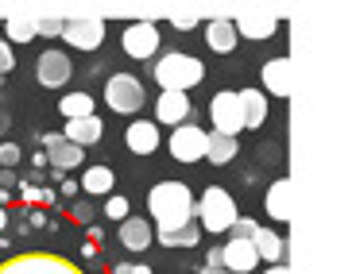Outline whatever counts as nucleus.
Here are the masks:
<instances>
[{"instance_id": "obj_23", "label": "nucleus", "mask_w": 356, "mask_h": 274, "mask_svg": "<svg viewBox=\"0 0 356 274\" xmlns=\"http://www.w3.org/2000/svg\"><path fill=\"white\" fill-rule=\"evenodd\" d=\"M275 27H279V19L275 16H241L236 19V31H241L244 39H271L275 35Z\"/></svg>"}, {"instance_id": "obj_21", "label": "nucleus", "mask_w": 356, "mask_h": 274, "mask_svg": "<svg viewBox=\"0 0 356 274\" xmlns=\"http://www.w3.org/2000/svg\"><path fill=\"white\" fill-rule=\"evenodd\" d=\"M113 186H116V174L108 166H89L86 174H81V194H89V197L113 194Z\"/></svg>"}, {"instance_id": "obj_9", "label": "nucleus", "mask_w": 356, "mask_h": 274, "mask_svg": "<svg viewBox=\"0 0 356 274\" xmlns=\"http://www.w3.org/2000/svg\"><path fill=\"white\" fill-rule=\"evenodd\" d=\"M63 39L78 51H97L101 39H105V24L97 16H81V19H66V31Z\"/></svg>"}, {"instance_id": "obj_36", "label": "nucleus", "mask_w": 356, "mask_h": 274, "mask_svg": "<svg viewBox=\"0 0 356 274\" xmlns=\"http://www.w3.org/2000/svg\"><path fill=\"white\" fill-rule=\"evenodd\" d=\"M205 266H225V248H209V251H205Z\"/></svg>"}, {"instance_id": "obj_26", "label": "nucleus", "mask_w": 356, "mask_h": 274, "mask_svg": "<svg viewBox=\"0 0 356 274\" xmlns=\"http://www.w3.org/2000/svg\"><path fill=\"white\" fill-rule=\"evenodd\" d=\"M58 108H63L66 120H81V116H93V97L89 93H70V97L58 101Z\"/></svg>"}, {"instance_id": "obj_43", "label": "nucleus", "mask_w": 356, "mask_h": 274, "mask_svg": "<svg viewBox=\"0 0 356 274\" xmlns=\"http://www.w3.org/2000/svg\"><path fill=\"white\" fill-rule=\"evenodd\" d=\"M0 27H4V19H0Z\"/></svg>"}, {"instance_id": "obj_31", "label": "nucleus", "mask_w": 356, "mask_h": 274, "mask_svg": "<svg viewBox=\"0 0 356 274\" xmlns=\"http://www.w3.org/2000/svg\"><path fill=\"white\" fill-rule=\"evenodd\" d=\"M66 31V19H39V35H58L63 39Z\"/></svg>"}, {"instance_id": "obj_39", "label": "nucleus", "mask_w": 356, "mask_h": 274, "mask_svg": "<svg viewBox=\"0 0 356 274\" xmlns=\"http://www.w3.org/2000/svg\"><path fill=\"white\" fill-rule=\"evenodd\" d=\"M202 274H232L229 266H202Z\"/></svg>"}, {"instance_id": "obj_35", "label": "nucleus", "mask_w": 356, "mask_h": 274, "mask_svg": "<svg viewBox=\"0 0 356 274\" xmlns=\"http://www.w3.org/2000/svg\"><path fill=\"white\" fill-rule=\"evenodd\" d=\"M8 70H12V46L4 43V39H0V78H4Z\"/></svg>"}, {"instance_id": "obj_10", "label": "nucleus", "mask_w": 356, "mask_h": 274, "mask_svg": "<svg viewBox=\"0 0 356 274\" xmlns=\"http://www.w3.org/2000/svg\"><path fill=\"white\" fill-rule=\"evenodd\" d=\"M70 74H74V66H70V58H66L63 51H43L35 58V78H39V85H47V89L66 85Z\"/></svg>"}, {"instance_id": "obj_15", "label": "nucleus", "mask_w": 356, "mask_h": 274, "mask_svg": "<svg viewBox=\"0 0 356 274\" xmlns=\"http://www.w3.org/2000/svg\"><path fill=\"white\" fill-rule=\"evenodd\" d=\"M124 143L128 151H136V155H152V151H159V124L155 120H136V124L124 128Z\"/></svg>"}, {"instance_id": "obj_2", "label": "nucleus", "mask_w": 356, "mask_h": 274, "mask_svg": "<svg viewBox=\"0 0 356 274\" xmlns=\"http://www.w3.org/2000/svg\"><path fill=\"white\" fill-rule=\"evenodd\" d=\"M152 74H155V81L163 85V93H186V89L202 85L205 66L197 62V58H190V54H182V51H170V54H163L159 62H155Z\"/></svg>"}, {"instance_id": "obj_5", "label": "nucleus", "mask_w": 356, "mask_h": 274, "mask_svg": "<svg viewBox=\"0 0 356 274\" xmlns=\"http://www.w3.org/2000/svg\"><path fill=\"white\" fill-rule=\"evenodd\" d=\"M143 101H147L143 85L136 78H128V74H113V78L105 81V105L113 108V112L132 116V112H140V108H143Z\"/></svg>"}, {"instance_id": "obj_14", "label": "nucleus", "mask_w": 356, "mask_h": 274, "mask_svg": "<svg viewBox=\"0 0 356 274\" xmlns=\"http://www.w3.org/2000/svg\"><path fill=\"white\" fill-rule=\"evenodd\" d=\"M205 43L213 46L217 54H232V51H236V43H241L236 19H225V16L209 19V24H205Z\"/></svg>"}, {"instance_id": "obj_12", "label": "nucleus", "mask_w": 356, "mask_h": 274, "mask_svg": "<svg viewBox=\"0 0 356 274\" xmlns=\"http://www.w3.org/2000/svg\"><path fill=\"white\" fill-rule=\"evenodd\" d=\"M264 89L271 97H291L294 93V62L291 58H271V62H264Z\"/></svg>"}, {"instance_id": "obj_40", "label": "nucleus", "mask_w": 356, "mask_h": 274, "mask_svg": "<svg viewBox=\"0 0 356 274\" xmlns=\"http://www.w3.org/2000/svg\"><path fill=\"white\" fill-rule=\"evenodd\" d=\"M8 124H12V120H8V112H4V108H0V135L8 132Z\"/></svg>"}, {"instance_id": "obj_28", "label": "nucleus", "mask_w": 356, "mask_h": 274, "mask_svg": "<svg viewBox=\"0 0 356 274\" xmlns=\"http://www.w3.org/2000/svg\"><path fill=\"white\" fill-rule=\"evenodd\" d=\"M105 216L108 221H128L132 216V209H128V197H105Z\"/></svg>"}, {"instance_id": "obj_13", "label": "nucleus", "mask_w": 356, "mask_h": 274, "mask_svg": "<svg viewBox=\"0 0 356 274\" xmlns=\"http://www.w3.org/2000/svg\"><path fill=\"white\" fill-rule=\"evenodd\" d=\"M190 112H194V105H190L186 93H159V101H155V120L159 124L182 128L190 120Z\"/></svg>"}, {"instance_id": "obj_42", "label": "nucleus", "mask_w": 356, "mask_h": 274, "mask_svg": "<svg viewBox=\"0 0 356 274\" xmlns=\"http://www.w3.org/2000/svg\"><path fill=\"white\" fill-rule=\"evenodd\" d=\"M4 224H8V212H4V209H0V228H4Z\"/></svg>"}, {"instance_id": "obj_29", "label": "nucleus", "mask_w": 356, "mask_h": 274, "mask_svg": "<svg viewBox=\"0 0 356 274\" xmlns=\"http://www.w3.org/2000/svg\"><path fill=\"white\" fill-rule=\"evenodd\" d=\"M256 228H259L256 221H248V216H241V221L232 224V239H252V236H256Z\"/></svg>"}, {"instance_id": "obj_22", "label": "nucleus", "mask_w": 356, "mask_h": 274, "mask_svg": "<svg viewBox=\"0 0 356 274\" xmlns=\"http://www.w3.org/2000/svg\"><path fill=\"white\" fill-rule=\"evenodd\" d=\"M241 155V143L232 139V135H221V132H209V155L205 159L213 162V166H229L232 159Z\"/></svg>"}, {"instance_id": "obj_30", "label": "nucleus", "mask_w": 356, "mask_h": 274, "mask_svg": "<svg viewBox=\"0 0 356 274\" xmlns=\"http://www.w3.org/2000/svg\"><path fill=\"white\" fill-rule=\"evenodd\" d=\"M19 159H24V151H19L16 143H0V162H4V166H8V170L16 166Z\"/></svg>"}, {"instance_id": "obj_38", "label": "nucleus", "mask_w": 356, "mask_h": 274, "mask_svg": "<svg viewBox=\"0 0 356 274\" xmlns=\"http://www.w3.org/2000/svg\"><path fill=\"white\" fill-rule=\"evenodd\" d=\"M12 182H16V174H12V170H4V174H0V189H8Z\"/></svg>"}, {"instance_id": "obj_25", "label": "nucleus", "mask_w": 356, "mask_h": 274, "mask_svg": "<svg viewBox=\"0 0 356 274\" xmlns=\"http://www.w3.org/2000/svg\"><path fill=\"white\" fill-rule=\"evenodd\" d=\"M197 236H202L197 224H186V228H175V232L159 228V243H163V248H194Z\"/></svg>"}, {"instance_id": "obj_41", "label": "nucleus", "mask_w": 356, "mask_h": 274, "mask_svg": "<svg viewBox=\"0 0 356 274\" xmlns=\"http://www.w3.org/2000/svg\"><path fill=\"white\" fill-rule=\"evenodd\" d=\"M264 274H291V271H286L283 263H275V266H271V271H264Z\"/></svg>"}, {"instance_id": "obj_17", "label": "nucleus", "mask_w": 356, "mask_h": 274, "mask_svg": "<svg viewBox=\"0 0 356 274\" xmlns=\"http://www.w3.org/2000/svg\"><path fill=\"white\" fill-rule=\"evenodd\" d=\"M291 182H286V178H279L275 186L267 189V197H264V209H267V216H271V221H291L294 216V194H291Z\"/></svg>"}, {"instance_id": "obj_19", "label": "nucleus", "mask_w": 356, "mask_h": 274, "mask_svg": "<svg viewBox=\"0 0 356 274\" xmlns=\"http://www.w3.org/2000/svg\"><path fill=\"white\" fill-rule=\"evenodd\" d=\"M101 120L97 116H81V120H66V139L78 143V147H93V143L101 139Z\"/></svg>"}, {"instance_id": "obj_11", "label": "nucleus", "mask_w": 356, "mask_h": 274, "mask_svg": "<svg viewBox=\"0 0 356 274\" xmlns=\"http://www.w3.org/2000/svg\"><path fill=\"white\" fill-rule=\"evenodd\" d=\"M43 147H47V162H51L54 170H74L78 162H86V147H78V143H70L66 135H43Z\"/></svg>"}, {"instance_id": "obj_6", "label": "nucleus", "mask_w": 356, "mask_h": 274, "mask_svg": "<svg viewBox=\"0 0 356 274\" xmlns=\"http://www.w3.org/2000/svg\"><path fill=\"white\" fill-rule=\"evenodd\" d=\"M209 120H213V132L236 139V132H244V101H241V93L221 89V93L213 97V105H209Z\"/></svg>"}, {"instance_id": "obj_8", "label": "nucleus", "mask_w": 356, "mask_h": 274, "mask_svg": "<svg viewBox=\"0 0 356 274\" xmlns=\"http://www.w3.org/2000/svg\"><path fill=\"white\" fill-rule=\"evenodd\" d=\"M159 51V27L152 24V19H140V24H128L124 27V54H132V58H152V54Z\"/></svg>"}, {"instance_id": "obj_32", "label": "nucleus", "mask_w": 356, "mask_h": 274, "mask_svg": "<svg viewBox=\"0 0 356 274\" xmlns=\"http://www.w3.org/2000/svg\"><path fill=\"white\" fill-rule=\"evenodd\" d=\"M24 197H27V201H39V205H51L54 201L51 189H35V186H24Z\"/></svg>"}, {"instance_id": "obj_33", "label": "nucleus", "mask_w": 356, "mask_h": 274, "mask_svg": "<svg viewBox=\"0 0 356 274\" xmlns=\"http://www.w3.org/2000/svg\"><path fill=\"white\" fill-rule=\"evenodd\" d=\"M113 274H152V266H143V263H116Z\"/></svg>"}, {"instance_id": "obj_24", "label": "nucleus", "mask_w": 356, "mask_h": 274, "mask_svg": "<svg viewBox=\"0 0 356 274\" xmlns=\"http://www.w3.org/2000/svg\"><path fill=\"white\" fill-rule=\"evenodd\" d=\"M241 101H244V128H264L267 120V101L259 89H241Z\"/></svg>"}, {"instance_id": "obj_7", "label": "nucleus", "mask_w": 356, "mask_h": 274, "mask_svg": "<svg viewBox=\"0 0 356 274\" xmlns=\"http://www.w3.org/2000/svg\"><path fill=\"white\" fill-rule=\"evenodd\" d=\"M209 155V132L194 124H182L170 132V159L175 162H202Z\"/></svg>"}, {"instance_id": "obj_20", "label": "nucleus", "mask_w": 356, "mask_h": 274, "mask_svg": "<svg viewBox=\"0 0 356 274\" xmlns=\"http://www.w3.org/2000/svg\"><path fill=\"white\" fill-rule=\"evenodd\" d=\"M252 243H256L259 259H267V263H283V259H286V239H283V236H275L271 228H264V224L256 228Z\"/></svg>"}, {"instance_id": "obj_18", "label": "nucleus", "mask_w": 356, "mask_h": 274, "mask_svg": "<svg viewBox=\"0 0 356 274\" xmlns=\"http://www.w3.org/2000/svg\"><path fill=\"white\" fill-rule=\"evenodd\" d=\"M152 239H155V232H152V224H147V221H140V216L120 221V243H124L128 251H143Z\"/></svg>"}, {"instance_id": "obj_34", "label": "nucleus", "mask_w": 356, "mask_h": 274, "mask_svg": "<svg viewBox=\"0 0 356 274\" xmlns=\"http://www.w3.org/2000/svg\"><path fill=\"white\" fill-rule=\"evenodd\" d=\"M93 212H97V209H93L89 201H78V205H74V216H78L81 224H89V221H93Z\"/></svg>"}, {"instance_id": "obj_16", "label": "nucleus", "mask_w": 356, "mask_h": 274, "mask_svg": "<svg viewBox=\"0 0 356 274\" xmlns=\"http://www.w3.org/2000/svg\"><path fill=\"white\" fill-rule=\"evenodd\" d=\"M225 266H229L232 274H248L259 266V251L252 239H229L225 243Z\"/></svg>"}, {"instance_id": "obj_1", "label": "nucleus", "mask_w": 356, "mask_h": 274, "mask_svg": "<svg viewBox=\"0 0 356 274\" xmlns=\"http://www.w3.org/2000/svg\"><path fill=\"white\" fill-rule=\"evenodd\" d=\"M147 209H152V221L159 228L175 232V228H186L194 224V194H190L186 182H159V186L147 194Z\"/></svg>"}, {"instance_id": "obj_27", "label": "nucleus", "mask_w": 356, "mask_h": 274, "mask_svg": "<svg viewBox=\"0 0 356 274\" xmlns=\"http://www.w3.org/2000/svg\"><path fill=\"white\" fill-rule=\"evenodd\" d=\"M4 31H8V39H16V43H31V39L39 35V19H27V16H12L8 24H4Z\"/></svg>"}, {"instance_id": "obj_3", "label": "nucleus", "mask_w": 356, "mask_h": 274, "mask_svg": "<svg viewBox=\"0 0 356 274\" xmlns=\"http://www.w3.org/2000/svg\"><path fill=\"white\" fill-rule=\"evenodd\" d=\"M194 216L205 224V232H213V236H221V232H232V224L241 221V212H236V201H232L229 189L221 186H209L202 194V201H197Z\"/></svg>"}, {"instance_id": "obj_4", "label": "nucleus", "mask_w": 356, "mask_h": 274, "mask_svg": "<svg viewBox=\"0 0 356 274\" xmlns=\"http://www.w3.org/2000/svg\"><path fill=\"white\" fill-rule=\"evenodd\" d=\"M0 274H86L74 259L51 255V251H24V255H8L0 263Z\"/></svg>"}, {"instance_id": "obj_37", "label": "nucleus", "mask_w": 356, "mask_h": 274, "mask_svg": "<svg viewBox=\"0 0 356 274\" xmlns=\"http://www.w3.org/2000/svg\"><path fill=\"white\" fill-rule=\"evenodd\" d=\"M194 24H197L194 16H175V27H178V31H190V27H194Z\"/></svg>"}]
</instances>
